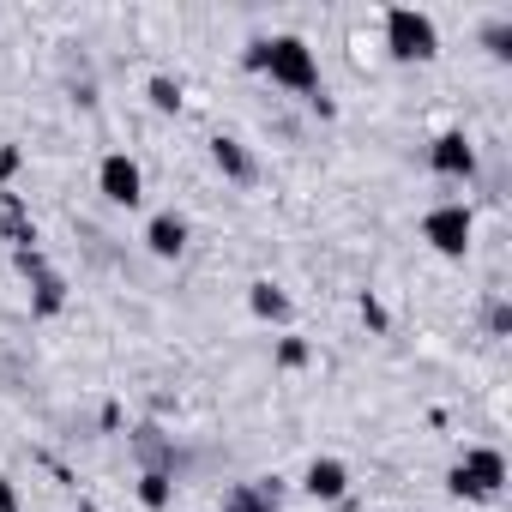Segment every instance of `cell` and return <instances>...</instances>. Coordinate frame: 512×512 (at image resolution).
<instances>
[{"label": "cell", "mask_w": 512, "mask_h": 512, "mask_svg": "<svg viewBox=\"0 0 512 512\" xmlns=\"http://www.w3.org/2000/svg\"><path fill=\"white\" fill-rule=\"evenodd\" d=\"M247 67L253 73H272V85L302 91V97L320 91V61H314V49L302 37H260V43L247 49Z\"/></svg>", "instance_id": "obj_1"}, {"label": "cell", "mask_w": 512, "mask_h": 512, "mask_svg": "<svg viewBox=\"0 0 512 512\" xmlns=\"http://www.w3.org/2000/svg\"><path fill=\"white\" fill-rule=\"evenodd\" d=\"M386 49H392V61H434L440 55V25L416 7H392L386 13Z\"/></svg>", "instance_id": "obj_2"}, {"label": "cell", "mask_w": 512, "mask_h": 512, "mask_svg": "<svg viewBox=\"0 0 512 512\" xmlns=\"http://www.w3.org/2000/svg\"><path fill=\"white\" fill-rule=\"evenodd\" d=\"M500 482H506V458H500L494 446H470V452L446 470V488H452L458 500H494Z\"/></svg>", "instance_id": "obj_3"}, {"label": "cell", "mask_w": 512, "mask_h": 512, "mask_svg": "<svg viewBox=\"0 0 512 512\" xmlns=\"http://www.w3.org/2000/svg\"><path fill=\"white\" fill-rule=\"evenodd\" d=\"M470 235H476V217H470V205H458V199H446V205H434V211L422 217V241H428L434 253H446V260H464V253H470Z\"/></svg>", "instance_id": "obj_4"}, {"label": "cell", "mask_w": 512, "mask_h": 512, "mask_svg": "<svg viewBox=\"0 0 512 512\" xmlns=\"http://www.w3.org/2000/svg\"><path fill=\"white\" fill-rule=\"evenodd\" d=\"M97 187H103L109 205H127V211H133V205L145 199V169H139L127 151H109V157L97 163Z\"/></svg>", "instance_id": "obj_5"}, {"label": "cell", "mask_w": 512, "mask_h": 512, "mask_svg": "<svg viewBox=\"0 0 512 512\" xmlns=\"http://www.w3.org/2000/svg\"><path fill=\"white\" fill-rule=\"evenodd\" d=\"M428 163H434V175H446V181H470V175H476V151H470L464 133H440L434 151H428Z\"/></svg>", "instance_id": "obj_6"}, {"label": "cell", "mask_w": 512, "mask_h": 512, "mask_svg": "<svg viewBox=\"0 0 512 512\" xmlns=\"http://www.w3.org/2000/svg\"><path fill=\"white\" fill-rule=\"evenodd\" d=\"M145 247L157 253V260H181V253H187V217L181 211H157L145 223Z\"/></svg>", "instance_id": "obj_7"}, {"label": "cell", "mask_w": 512, "mask_h": 512, "mask_svg": "<svg viewBox=\"0 0 512 512\" xmlns=\"http://www.w3.org/2000/svg\"><path fill=\"white\" fill-rule=\"evenodd\" d=\"M302 488H308L314 500H344V494H350V464H344V458H314L308 476H302Z\"/></svg>", "instance_id": "obj_8"}, {"label": "cell", "mask_w": 512, "mask_h": 512, "mask_svg": "<svg viewBox=\"0 0 512 512\" xmlns=\"http://www.w3.org/2000/svg\"><path fill=\"white\" fill-rule=\"evenodd\" d=\"M19 266H25V272H37V314H55V308H61V290H67V284H61L55 272H43V260H37V253H25Z\"/></svg>", "instance_id": "obj_9"}, {"label": "cell", "mask_w": 512, "mask_h": 512, "mask_svg": "<svg viewBox=\"0 0 512 512\" xmlns=\"http://www.w3.org/2000/svg\"><path fill=\"white\" fill-rule=\"evenodd\" d=\"M211 163H217L229 181H247V175H253V163H247L241 139H211Z\"/></svg>", "instance_id": "obj_10"}, {"label": "cell", "mask_w": 512, "mask_h": 512, "mask_svg": "<svg viewBox=\"0 0 512 512\" xmlns=\"http://www.w3.org/2000/svg\"><path fill=\"white\" fill-rule=\"evenodd\" d=\"M247 308L260 314V320H290V296H284L278 284H253V290H247Z\"/></svg>", "instance_id": "obj_11"}, {"label": "cell", "mask_w": 512, "mask_h": 512, "mask_svg": "<svg viewBox=\"0 0 512 512\" xmlns=\"http://www.w3.org/2000/svg\"><path fill=\"white\" fill-rule=\"evenodd\" d=\"M145 97H151V109H163V115H181V85H175V79H163V73H157V79L145 85Z\"/></svg>", "instance_id": "obj_12"}, {"label": "cell", "mask_w": 512, "mask_h": 512, "mask_svg": "<svg viewBox=\"0 0 512 512\" xmlns=\"http://www.w3.org/2000/svg\"><path fill=\"white\" fill-rule=\"evenodd\" d=\"M139 500H145L151 512H163V506H169V476H163V470H145V476H139Z\"/></svg>", "instance_id": "obj_13"}, {"label": "cell", "mask_w": 512, "mask_h": 512, "mask_svg": "<svg viewBox=\"0 0 512 512\" xmlns=\"http://www.w3.org/2000/svg\"><path fill=\"white\" fill-rule=\"evenodd\" d=\"M482 37H488V49H494V55H512V19H494Z\"/></svg>", "instance_id": "obj_14"}, {"label": "cell", "mask_w": 512, "mask_h": 512, "mask_svg": "<svg viewBox=\"0 0 512 512\" xmlns=\"http://www.w3.org/2000/svg\"><path fill=\"white\" fill-rule=\"evenodd\" d=\"M278 362H284V368H302V362H308V344H302V338H284V344H278Z\"/></svg>", "instance_id": "obj_15"}, {"label": "cell", "mask_w": 512, "mask_h": 512, "mask_svg": "<svg viewBox=\"0 0 512 512\" xmlns=\"http://www.w3.org/2000/svg\"><path fill=\"white\" fill-rule=\"evenodd\" d=\"M362 320H368V326H374V332H386V308H380V302H374V296H362Z\"/></svg>", "instance_id": "obj_16"}, {"label": "cell", "mask_w": 512, "mask_h": 512, "mask_svg": "<svg viewBox=\"0 0 512 512\" xmlns=\"http://www.w3.org/2000/svg\"><path fill=\"white\" fill-rule=\"evenodd\" d=\"M0 512H25V506H19V488H13L7 476H0Z\"/></svg>", "instance_id": "obj_17"}, {"label": "cell", "mask_w": 512, "mask_h": 512, "mask_svg": "<svg viewBox=\"0 0 512 512\" xmlns=\"http://www.w3.org/2000/svg\"><path fill=\"white\" fill-rule=\"evenodd\" d=\"M79 512H97V506H79Z\"/></svg>", "instance_id": "obj_18"}]
</instances>
